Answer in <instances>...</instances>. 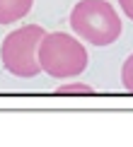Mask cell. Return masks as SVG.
Returning <instances> with one entry per match:
<instances>
[{
    "mask_svg": "<svg viewBox=\"0 0 133 147\" xmlns=\"http://www.w3.org/2000/svg\"><path fill=\"white\" fill-rule=\"evenodd\" d=\"M58 92H94V87L85 82H65L58 87Z\"/></svg>",
    "mask_w": 133,
    "mask_h": 147,
    "instance_id": "obj_6",
    "label": "cell"
},
{
    "mask_svg": "<svg viewBox=\"0 0 133 147\" xmlns=\"http://www.w3.org/2000/svg\"><path fill=\"white\" fill-rule=\"evenodd\" d=\"M44 27L39 24H27L15 32H10L3 39L0 46V58H3L5 70L15 77H36L41 72L39 65V44L44 39Z\"/></svg>",
    "mask_w": 133,
    "mask_h": 147,
    "instance_id": "obj_3",
    "label": "cell"
},
{
    "mask_svg": "<svg viewBox=\"0 0 133 147\" xmlns=\"http://www.w3.org/2000/svg\"><path fill=\"white\" fill-rule=\"evenodd\" d=\"M119 5H121V10H124V15L133 22V0H119Z\"/></svg>",
    "mask_w": 133,
    "mask_h": 147,
    "instance_id": "obj_7",
    "label": "cell"
},
{
    "mask_svg": "<svg viewBox=\"0 0 133 147\" xmlns=\"http://www.w3.org/2000/svg\"><path fill=\"white\" fill-rule=\"evenodd\" d=\"M90 56L77 39L68 36L65 32H51L44 34L39 44V65L48 77L68 80L80 77L87 70Z\"/></svg>",
    "mask_w": 133,
    "mask_h": 147,
    "instance_id": "obj_1",
    "label": "cell"
},
{
    "mask_svg": "<svg viewBox=\"0 0 133 147\" xmlns=\"http://www.w3.org/2000/svg\"><path fill=\"white\" fill-rule=\"evenodd\" d=\"M34 7V0H0V24L20 22Z\"/></svg>",
    "mask_w": 133,
    "mask_h": 147,
    "instance_id": "obj_4",
    "label": "cell"
},
{
    "mask_svg": "<svg viewBox=\"0 0 133 147\" xmlns=\"http://www.w3.org/2000/svg\"><path fill=\"white\" fill-rule=\"evenodd\" d=\"M121 84L128 92H133V53L126 58V63L121 65Z\"/></svg>",
    "mask_w": 133,
    "mask_h": 147,
    "instance_id": "obj_5",
    "label": "cell"
},
{
    "mask_svg": "<svg viewBox=\"0 0 133 147\" xmlns=\"http://www.w3.org/2000/svg\"><path fill=\"white\" fill-rule=\"evenodd\" d=\"M70 27L92 46H111L121 36V20L107 0H80L70 12Z\"/></svg>",
    "mask_w": 133,
    "mask_h": 147,
    "instance_id": "obj_2",
    "label": "cell"
}]
</instances>
